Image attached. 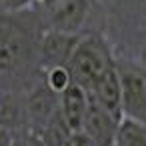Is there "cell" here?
<instances>
[{"mask_svg":"<svg viewBox=\"0 0 146 146\" xmlns=\"http://www.w3.org/2000/svg\"><path fill=\"white\" fill-rule=\"evenodd\" d=\"M30 38L26 30L18 24L0 22V68H12L16 66L24 54L28 52Z\"/></svg>","mask_w":146,"mask_h":146,"instance_id":"cell-6","label":"cell"},{"mask_svg":"<svg viewBox=\"0 0 146 146\" xmlns=\"http://www.w3.org/2000/svg\"><path fill=\"white\" fill-rule=\"evenodd\" d=\"M12 146H46V142L38 132L20 130V132H12Z\"/></svg>","mask_w":146,"mask_h":146,"instance_id":"cell-11","label":"cell"},{"mask_svg":"<svg viewBox=\"0 0 146 146\" xmlns=\"http://www.w3.org/2000/svg\"><path fill=\"white\" fill-rule=\"evenodd\" d=\"M44 80H46V88L56 94V96H62L70 86H72V76L68 72L66 66H54V68H48L44 70Z\"/></svg>","mask_w":146,"mask_h":146,"instance_id":"cell-10","label":"cell"},{"mask_svg":"<svg viewBox=\"0 0 146 146\" xmlns=\"http://www.w3.org/2000/svg\"><path fill=\"white\" fill-rule=\"evenodd\" d=\"M0 146H12V132L8 128H0Z\"/></svg>","mask_w":146,"mask_h":146,"instance_id":"cell-13","label":"cell"},{"mask_svg":"<svg viewBox=\"0 0 146 146\" xmlns=\"http://www.w3.org/2000/svg\"><path fill=\"white\" fill-rule=\"evenodd\" d=\"M112 146H118V144H112Z\"/></svg>","mask_w":146,"mask_h":146,"instance_id":"cell-15","label":"cell"},{"mask_svg":"<svg viewBox=\"0 0 146 146\" xmlns=\"http://www.w3.org/2000/svg\"><path fill=\"white\" fill-rule=\"evenodd\" d=\"M120 116L104 110L102 106L94 104L90 100L88 104V112L84 118V128L82 134L94 144V146H112L114 138H116V130L120 124Z\"/></svg>","mask_w":146,"mask_h":146,"instance_id":"cell-4","label":"cell"},{"mask_svg":"<svg viewBox=\"0 0 146 146\" xmlns=\"http://www.w3.org/2000/svg\"><path fill=\"white\" fill-rule=\"evenodd\" d=\"M114 66H116V58H114L112 46L108 44L106 36L96 30H90L78 36V42L66 64L72 76V84L84 90H90L92 84Z\"/></svg>","mask_w":146,"mask_h":146,"instance_id":"cell-1","label":"cell"},{"mask_svg":"<svg viewBox=\"0 0 146 146\" xmlns=\"http://www.w3.org/2000/svg\"><path fill=\"white\" fill-rule=\"evenodd\" d=\"M144 64H146V60H144Z\"/></svg>","mask_w":146,"mask_h":146,"instance_id":"cell-16","label":"cell"},{"mask_svg":"<svg viewBox=\"0 0 146 146\" xmlns=\"http://www.w3.org/2000/svg\"><path fill=\"white\" fill-rule=\"evenodd\" d=\"M114 144L118 146H146V122L124 118L118 124Z\"/></svg>","mask_w":146,"mask_h":146,"instance_id":"cell-9","label":"cell"},{"mask_svg":"<svg viewBox=\"0 0 146 146\" xmlns=\"http://www.w3.org/2000/svg\"><path fill=\"white\" fill-rule=\"evenodd\" d=\"M62 2V0H36V4L42 8V10H48V8H54Z\"/></svg>","mask_w":146,"mask_h":146,"instance_id":"cell-14","label":"cell"},{"mask_svg":"<svg viewBox=\"0 0 146 146\" xmlns=\"http://www.w3.org/2000/svg\"><path fill=\"white\" fill-rule=\"evenodd\" d=\"M122 90V116L146 122V64L116 58Z\"/></svg>","mask_w":146,"mask_h":146,"instance_id":"cell-2","label":"cell"},{"mask_svg":"<svg viewBox=\"0 0 146 146\" xmlns=\"http://www.w3.org/2000/svg\"><path fill=\"white\" fill-rule=\"evenodd\" d=\"M32 4H36V0H0V12L18 14V12H26Z\"/></svg>","mask_w":146,"mask_h":146,"instance_id":"cell-12","label":"cell"},{"mask_svg":"<svg viewBox=\"0 0 146 146\" xmlns=\"http://www.w3.org/2000/svg\"><path fill=\"white\" fill-rule=\"evenodd\" d=\"M98 6V0H62L54 8L44 10V26L46 30L62 32L80 36L86 30L94 10Z\"/></svg>","mask_w":146,"mask_h":146,"instance_id":"cell-3","label":"cell"},{"mask_svg":"<svg viewBox=\"0 0 146 146\" xmlns=\"http://www.w3.org/2000/svg\"><path fill=\"white\" fill-rule=\"evenodd\" d=\"M76 42H78V36L44 30L38 40V60H40L42 68L48 70L54 66H66Z\"/></svg>","mask_w":146,"mask_h":146,"instance_id":"cell-5","label":"cell"},{"mask_svg":"<svg viewBox=\"0 0 146 146\" xmlns=\"http://www.w3.org/2000/svg\"><path fill=\"white\" fill-rule=\"evenodd\" d=\"M86 94L94 104L122 118V90H120V78L116 66L110 68L104 76H100L92 84V88L86 90Z\"/></svg>","mask_w":146,"mask_h":146,"instance_id":"cell-7","label":"cell"},{"mask_svg":"<svg viewBox=\"0 0 146 146\" xmlns=\"http://www.w3.org/2000/svg\"><path fill=\"white\" fill-rule=\"evenodd\" d=\"M88 104H90V98H88L86 90L76 86V84H72L60 96V116L72 134H82Z\"/></svg>","mask_w":146,"mask_h":146,"instance_id":"cell-8","label":"cell"}]
</instances>
